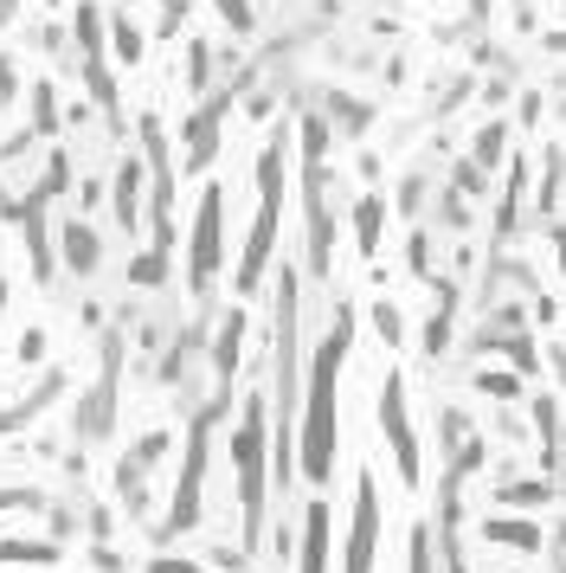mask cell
<instances>
[{"label": "cell", "mask_w": 566, "mask_h": 573, "mask_svg": "<svg viewBox=\"0 0 566 573\" xmlns=\"http://www.w3.org/2000/svg\"><path fill=\"white\" fill-rule=\"evenodd\" d=\"M65 265H72V270H97V232L65 226Z\"/></svg>", "instance_id": "1"}]
</instances>
